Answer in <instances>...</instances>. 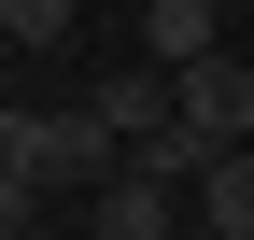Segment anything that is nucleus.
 I'll return each mask as SVG.
<instances>
[{
    "label": "nucleus",
    "mask_w": 254,
    "mask_h": 240,
    "mask_svg": "<svg viewBox=\"0 0 254 240\" xmlns=\"http://www.w3.org/2000/svg\"><path fill=\"white\" fill-rule=\"evenodd\" d=\"M99 240H184V184L113 170V184H99Z\"/></svg>",
    "instance_id": "nucleus-3"
},
{
    "label": "nucleus",
    "mask_w": 254,
    "mask_h": 240,
    "mask_svg": "<svg viewBox=\"0 0 254 240\" xmlns=\"http://www.w3.org/2000/svg\"><path fill=\"white\" fill-rule=\"evenodd\" d=\"M184 85V127H198V141H254V71H240V57H198V71H170Z\"/></svg>",
    "instance_id": "nucleus-2"
},
{
    "label": "nucleus",
    "mask_w": 254,
    "mask_h": 240,
    "mask_svg": "<svg viewBox=\"0 0 254 240\" xmlns=\"http://www.w3.org/2000/svg\"><path fill=\"white\" fill-rule=\"evenodd\" d=\"M198 226L212 240H254V141H226V156L198 170Z\"/></svg>",
    "instance_id": "nucleus-6"
},
{
    "label": "nucleus",
    "mask_w": 254,
    "mask_h": 240,
    "mask_svg": "<svg viewBox=\"0 0 254 240\" xmlns=\"http://www.w3.org/2000/svg\"><path fill=\"white\" fill-rule=\"evenodd\" d=\"M28 212H43V184H28V170H0V240H28Z\"/></svg>",
    "instance_id": "nucleus-8"
},
{
    "label": "nucleus",
    "mask_w": 254,
    "mask_h": 240,
    "mask_svg": "<svg viewBox=\"0 0 254 240\" xmlns=\"http://www.w3.org/2000/svg\"><path fill=\"white\" fill-rule=\"evenodd\" d=\"M0 43H71V0H0Z\"/></svg>",
    "instance_id": "nucleus-7"
},
{
    "label": "nucleus",
    "mask_w": 254,
    "mask_h": 240,
    "mask_svg": "<svg viewBox=\"0 0 254 240\" xmlns=\"http://www.w3.org/2000/svg\"><path fill=\"white\" fill-rule=\"evenodd\" d=\"M0 170H28V184H113L127 141L99 113H0Z\"/></svg>",
    "instance_id": "nucleus-1"
},
{
    "label": "nucleus",
    "mask_w": 254,
    "mask_h": 240,
    "mask_svg": "<svg viewBox=\"0 0 254 240\" xmlns=\"http://www.w3.org/2000/svg\"><path fill=\"white\" fill-rule=\"evenodd\" d=\"M85 113H99V127L127 141V156H141V141H155V127H170V113H184V85H170V71H113V85H99V99H85Z\"/></svg>",
    "instance_id": "nucleus-5"
},
{
    "label": "nucleus",
    "mask_w": 254,
    "mask_h": 240,
    "mask_svg": "<svg viewBox=\"0 0 254 240\" xmlns=\"http://www.w3.org/2000/svg\"><path fill=\"white\" fill-rule=\"evenodd\" d=\"M212 28H226L212 0H141V71H198V57H226Z\"/></svg>",
    "instance_id": "nucleus-4"
}]
</instances>
